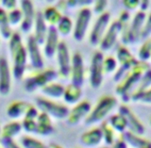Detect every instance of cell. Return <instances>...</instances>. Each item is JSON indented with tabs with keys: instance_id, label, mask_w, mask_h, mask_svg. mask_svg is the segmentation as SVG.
Returning a JSON list of instances; mask_svg holds the SVG:
<instances>
[{
	"instance_id": "cell-1",
	"label": "cell",
	"mask_w": 151,
	"mask_h": 148,
	"mask_svg": "<svg viewBox=\"0 0 151 148\" xmlns=\"http://www.w3.org/2000/svg\"><path fill=\"white\" fill-rule=\"evenodd\" d=\"M150 68V64L148 63L139 61V63L118 83L115 88V92L119 96H121L123 102L127 103L129 101L141 78H143L146 71H148Z\"/></svg>"
},
{
	"instance_id": "cell-2",
	"label": "cell",
	"mask_w": 151,
	"mask_h": 148,
	"mask_svg": "<svg viewBox=\"0 0 151 148\" xmlns=\"http://www.w3.org/2000/svg\"><path fill=\"white\" fill-rule=\"evenodd\" d=\"M9 48H11V53L13 60V75L15 78L21 79L27 64V50L23 45L21 37L18 33L12 34L11 42H9Z\"/></svg>"
},
{
	"instance_id": "cell-3",
	"label": "cell",
	"mask_w": 151,
	"mask_h": 148,
	"mask_svg": "<svg viewBox=\"0 0 151 148\" xmlns=\"http://www.w3.org/2000/svg\"><path fill=\"white\" fill-rule=\"evenodd\" d=\"M117 99L111 95H103L98 99L84 124L86 126H93L98 123L105 121L106 117L111 112V111L117 106Z\"/></svg>"
},
{
	"instance_id": "cell-4",
	"label": "cell",
	"mask_w": 151,
	"mask_h": 148,
	"mask_svg": "<svg viewBox=\"0 0 151 148\" xmlns=\"http://www.w3.org/2000/svg\"><path fill=\"white\" fill-rule=\"evenodd\" d=\"M116 60L117 63H119V67L113 75L112 79L114 82L119 83L127 75V74L129 73L139 63V60L132 55L129 49L124 45L118 46L116 50Z\"/></svg>"
},
{
	"instance_id": "cell-5",
	"label": "cell",
	"mask_w": 151,
	"mask_h": 148,
	"mask_svg": "<svg viewBox=\"0 0 151 148\" xmlns=\"http://www.w3.org/2000/svg\"><path fill=\"white\" fill-rule=\"evenodd\" d=\"M146 14L143 11H137L135 15L130 21L129 30H127V34L121 38V41L124 45H134L137 44L140 41V35L142 29H143L145 19H146Z\"/></svg>"
},
{
	"instance_id": "cell-6",
	"label": "cell",
	"mask_w": 151,
	"mask_h": 148,
	"mask_svg": "<svg viewBox=\"0 0 151 148\" xmlns=\"http://www.w3.org/2000/svg\"><path fill=\"white\" fill-rule=\"evenodd\" d=\"M58 72L48 68L46 70L38 71L36 74L29 76L26 80L25 88L27 92H34L37 89H42L47 84L53 82V80L58 78Z\"/></svg>"
},
{
	"instance_id": "cell-7",
	"label": "cell",
	"mask_w": 151,
	"mask_h": 148,
	"mask_svg": "<svg viewBox=\"0 0 151 148\" xmlns=\"http://www.w3.org/2000/svg\"><path fill=\"white\" fill-rule=\"evenodd\" d=\"M103 52L100 50L96 51L93 54L91 60V65H90V75L89 81L90 86L93 89H97L102 85L103 78H104V69H103V63H104Z\"/></svg>"
},
{
	"instance_id": "cell-8",
	"label": "cell",
	"mask_w": 151,
	"mask_h": 148,
	"mask_svg": "<svg viewBox=\"0 0 151 148\" xmlns=\"http://www.w3.org/2000/svg\"><path fill=\"white\" fill-rule=\"evenodd\" d=\"M36 104L42 112H45L56 119L67 118L70 112V109L65 105L59 104L47 98H37Z\"/></svg>"
},
{
	"instance_id": "cell-9",
	"label": "cell",
	"mask_w": 151,
	"mask_h": 148,
	"mask_svg": "<svg viewBox=\"0 0 151 148\" xmlns=\"http://www.w3.org/2000/svg\"><path fill=\"white\" fill-rule=\"evenodd\" d=\"M111 25V13L105 12L99 15L94 22L89 35V42L93 46L99 45L102 38L105 35L107 29Z\"/></svg>"
},
{
	"instance_id": "cell-10",
	"label": "cell",
	"mask_w": 151,
	"mask_h": 148,
	"mask_svg": "<svg viewBox=\"0 0 151 148\" xmlns=\"http://www.w3.org/2000/svg\"><path fill=\"white\" fill-rule=\"evenodd\" d=\"M92 15L93 11L89 7H84L79 9L73 30V37L77 42H81L84 39L92 20Z\"/></svg>"
},
{
	"instance_id": "cell-11",
	"label": "cell",
	"mask_w": 151,
	"mask_h": 148,
	"mask_svg": "<svg viewBox=\"0 0 151 148\" xmlns=\"http://www.w3.org/2000/svg\"><path fill=\"white\" fill-rule=\"evenodd\" d=\"M57 59H58L59 70L58 75L64 80L68 79L71 75V63H72V57L69 54V49L66 42L60 41L58 50H57Z\"/></svg>"
},
{
	"instance_id": "cell-12",
	"label": "cell",
	"mask_w": 151,
	"mask_h": 148,
	"mask_svg": "<svg viewBox=\"0 0 151 148\" xmlns=\"http://www.w3.org/2000/svg\"><path fill=\"white\" fill-rule=\"evenodd\" d=\"M122 24L118 21V20H114L111 23L110 27L107 29L105 35L102 38V40L99 44V48H100V51L105 52V51H109L111 50L113 46H114L115 42L118 39V37H121L122 34Z\"/></svg>"
},
{
	"instance_id": "cell-13",
	"label": "cell",
	"mask_w": 151,
	"mask_h": 148,
	"mask_svg": "<svg viewBox=\"0 0 151 148\" xmlns=\"http://www.w3.org/2000/svg\"><path fill=\"white\" fill-rule=\"evenodd\" d=\"M118 113L125 117L127 124V130L134 133L136 135L143 136L145 133V128L140 119L135 115V113L127 106V105H121L118 108Z\"/></svg>"
},
{
	"instance_id": "cell-14",
	"label": "cell",
	"mask_w": 151,
	"mask_h": 148,
	"mask_svg": "<svg viewBox=\"0 0 151 148\" xmlns=\"http://www.w3.org/2000/svg\"><path fill=\"white\" fill-rule=\"evenodd\" d=\"M92 105L88 100L80 101L71 109L67 119V124L70 126H77L80 122L85 121L92 111Z\"/></svg>"
},
{
	"instance_id": "cell-15",
	"label": "cell",
	"mask_w": 151,
	"mask_h": 148,
	"mask_svg": "<svg viewBox=\"0 0 151 148\" xmlns=\"http://www.w3.org/2000/svg\"><path fill=\"white\" fill-rule=\"evenodd\" d=\"M71 83L82 87L85 80V69L84 61L81 54L79 52H75L72 56L71 63Z\"/></svg>"
},
{
	"instance_id": "cell-16",
	"label": "cell",
	"mask_w": 151,
	"mask_h": 148,
	"mask_svg": "<svg viewBox=\"0 0 151 148\" xmlns=\"http://www.w3.org/2000/svg\"><path fill=\"white\" fill-rule=\"evenodd\" d=\"M27 50L32 67L37 71L44 70V60H42V57L39 48V45H38V42H36L33 35L28 37Z\"/></svg>"
},
{
	"instance_id": "cell-17",
	"label": "cell",
	"mask_w": 151,
	"mask_h": 148,
	"mask_svg": "<svg viewBox=\"0 0 151 148\" xmlns=\"http://www.w3.org/2000/svg\"><path fill=\"white\" fill-rule=\"evenodd\" d=\"M60 42V41H59V32L57 30V28L55 27H49L44 48L46 58L51 59L55 56V54H57Z\"/></svg>"
},
{
	"instance_id": "cell-18",
	"label": "cell",
	"mask_w": 151,
	"mask_h": 148,
	"mask_svg": "<svg viewBox=\"0 0 151 148\" xmlns=\"http://www.w3.org/2000/svg\"><path fill=\"white\" fill-rule=\"evenodd\" d=\"M22 12H23V21L21 23V29L24 32H28L35 22L36 13L33 8V3L30 1H22Z\"/></svg>"
},
{
	"instance_id": "cell-19",
	"label": "cell",
	"mask_w": 151,
	"mask_h": 148,
	"mask_svg": "<svg viewBox=\"0 0 151 148\" xmlns=\"http://www.w3.org/2000/svg\"><path fill=\"white\" fill-rule=\"evenodd\" d=\"M103 141V134L100 126L90 129L80 136V142L85 147H96L101 144Z\"/></svg>"
},
{
	"instance_id": "cell-20",
	"label": "cell",
	"mask_w": 151,
	"mask_h": 148,
	"mask_svg": "<svg viewBox=\"0 0 151 148\" xmlns=\"http://www.w3.org/2000/svg\"><path fill=\"white\" fill-rule=\"evenodd\" d=\"M11 90V72L6 59L0 58V93L6 95Z\"/></svg>"
},
{
	"instance_id": "cell-21",
	"label": "cell",
	"mask_w": 151,
	"mask_h": 148,
	"mask_svg": "<svg viewBox=\"0 0 151 148\" xmlns=\"http://www.w3.org/2000/svg\"><path fill=\"white\" fill-rule=\"evenodd\" d=\"M34 24H35V32H34L33 37L35 38V40L39 45H45L48 29H47L46 23L45 21V18H44V15H42V11L36 12Z\"/></svg>"
},
{
	"instance_id": "cell-22",
	"label": "cell",
	"mask_w": 151,
	"mask_h": 148,
	"mask_svg": "<svg viewBox=\"0 0 151 148\" xmlns=\"http://www.w3.org/2000/svg\"><path fill=\"white\" fill-rule=\"evenodd\" d=\"M121 136L131 148H151V142L143 136L136 135L129 130L121 134Z\"/></svg>"
},
{
	"instance_id": "cell-23",
	"label": "cell",
	"mask_w": 151,
	"mask_h": 148,
	"mask_svg": "<svg viewBox=\"0 0 151 148\" xmlns=\"http://www.w3.org/2000/svg\"><path fill=\"white\" fill-rule=\"evenodd\" d=\"M82 96L81 87L76 86L74 84H69L66 86L63 93V100L68 105H77L80 102V99Z\"/></svg>"
},
{
	"instance_id": "cell-24",
	"label": "cell",
	"mask_w": 151,
	"mask_h": 148,
	"mask_svg": "<svg viewBox=\"0 0 151 148\" xmlns=\"http://www.w3.org/2000/svg\"><path fill=\"white\" fill-rule=\"evenodd\" d=\"M52 132H53V125L50 116L45 112H41L37 118L36 133L41 136H46L51 134Z\"/></svg>"
},
{
	"instance_id": "cell-25",
	"label": "cell",
	"mask_w": 151,
	"mask_h": 148,
	"mask_svg": "<svg viewBox=\"0 0 151 148\" xmlns=\"http://www.w3.org/2000/svg\"><path fill=\"white\" fill-rule=\"evenodd\" d=\"M39 112L38 109L31 106L30 108L28 109L27 112L26 116L24 117L22 126L27 132L29 133H36V128H37V118L39 116Z\"/></svg>"
},
{
	"instance_id": "cell-26",
	"label": "cell",
	"mask_w": 151,
	"mask_h": 148,
	"mask_svg": "<svg viewBox=\"0 0 151 148\" xmlns=\"http://www.w3.org/2000/svg\"><path fill=\"white\" fill-rule=\"evenodd\" d=\"M31 105L23 101H14L9 106L7 109V113L9 117L12 119H17L22 116L25 117L28 109L30 108Z\"/></svg>"
},
{
	"instance_id": "cell-27",
	"label": "cell",
	"mask_w": 151,
	"mask_h": 148,
	"mask_svg": "<svg viewBox=\"0 0 151 148\" xmlns=\"http://www.w3.org/2000/svg\"><path fill=\"white\" fill-rule=\"evenodd\" d=\"M42 93H44L46 97L51 99H59L60 97H63L64 90L65 88L63 85L59 83L51 82L45 86L44 88H42Z\"/></svg>"
},
{
	"instance_id": "cell-28",
	"label": "cell",
	"mask_w": 151,
	"mask_h": 148,
	"mask_svg": "<svg viewBox=\"0 0 151 148\" xmlns=\"http://www.w3.org/2000/svg\"><path fill=\"white\" fill-rule=\"evenodd\" d=\"M42 15H44L45 21L46 25L49 27H55L58 26V24L63 18L61 12L59 11L56 7H47L45 9L42 11Z\"/></svg>"
},
{
	"instance_id": "cell-29",
	"label": "cell",
	"mask_w": 151,
	"mask_h": 148,
	"mask_svg": "<svg viewBox=\"0 0 151 148\" xmlns=\"http://www.w3.org/2000/svg\"><path fill=\"white\" fill-rule=\"evenodd\" d=\"M108 123L110 124V126L115 132L119 133V134H123L126 131H127V124L125 117L121 115L120 113L111 115L109 118Z\"/></svg>"
},
{
	"instance_id": "cell-30",
	"label": "cell",
	"mask_w": 151,
	"mask_h": 148,
	"mask_svg": "<svg viewBox=\"0 0 151 148\" xmlns=\"http://www.w3.org/2000/svg\"><path fill=\"white\" fill-rule=\"evenodd\" d=\"M100 128L103 134V141L105 142L107 147H111L113 142H115V131L112 129L108 121H104L100 124Z\"/></svg>"
},
{
	"instance_id": "cell-31",
	"label": "cell",
	"mask_w": 151,
	"mask_h": 148,
	"mask_svg": "<svg viewBox=\"0 0 151 148\" xmlns=\"http://www.w3.org/2000/svg\"><path fill=\"white\" fill-rule=\"evenodd\" d=\"M21 129H22V125L18 122H12L9 124H7V125L2 128L1 138L12 139L13 136H16L20 133Z\"/></svg>"
},
{
	"instance_id": "cell-32",
	"label": "cell",
	"mask_w": 151,
	"mask_h": 148,
	"mask_svg": "<svg viewBox=\"0 0 151 148\" xmlns=\"http://www.w3.org/2000/svg\"><path fill=\"white\" fill-rule=\"evenodd\" d=\"M56 28L61 36H68L74 30V24L68 16H63Z\"/></svg>"
},
{
	"instance_id": "cell-33",
	"label": "cell",
	"mask_w": 151,
	"mask_h": 148,
	"mask_svg": "<svg viewBox=\"0 0 151 148\" xmlns=\"http://www.w3.org/2000/svg\"><path fill=\"white\" fill-rule=\"evenodd\" d=\"M0 31H1L2 37L5 39H9L12 36L11 28H9L8 14L1 8H0Z\"/></svg>"
},
{
	"instance_id": "cell-34",
	"label": "cell",
	"mask_w": 151,
	"mask_h": 148,
	"mask_svg": "<svg viewBox=\"0 0 151 148\" xmlns=\"http://www.w3.org/2000/svg\"><path fill=\"white\" fill-rule=\"evenodd\" d=\"M149 60H151V38L143 42L138 51L139 61L148 63Z\"/></svg>"
},
{
	"instance_id": "cell-35",
	"label": "cell",
	"mask_w": 151,
	"mask_h": 148,
	"mask_svg": "<svg viewBox=\"0 0 151 148\" xmlns=\"http://www.w3.org/2000/svg\"><path fill=\"white\" fill-rule=\"evenodd\" d=\"M150 88H151V68L145 73V75H143V78H141L138 86H137V88L134 91V93H132V95L139 94Z\"/></svg>"
},
{
	"instance_id": "cell-36",
	"label": "cell",
	"mask_w": 151,
	"mask_h": 148,
	"mask_svg": "<svg viewBox=\"0 0 151 148\" xmlns=\"http://www.w3.org/2000/svg\"><path fill=\"white\" fill-rule=\"evenodd\" d=\"M117 60L115 58H113L111 56L106 57L104 59V63H103V69H104V74L106 75H110L113 74L117 71Z\"/></svg>"
},
{
	"instance_id": "cell-37",
	"label": "cell",
	"mask_w": 151,
	"mask_h": 148,
	"mask_svg": "<svg viewBox=\"0 0 151 148\" xmlns=\"http://www.w3.org/2000/svg\"><path fill=\"white\" fill-rule=\"evenodd\" d=\"M21 144L24 148H47L42 142L29 136H24L21 139Z\"/></svg>"
},
{
	"instance_id": "cell-38",
	"label": "cell",
	"mask_w": 151,
	"mask_h": 148,
	"mask_svg": "<svg viewBox=\"0 0 151 148\" xmlns=\"http://www.w3.org/2000/svg\"><path fill=\"white\" fill-rule=\"evenodd\" d=\"M151 38V12L146 16L145 22L140 35V41H146Z\"/></svg>"
},
{
	"instance_id": "cell-39",
	"label": "cell",
	"mask_w": 151,
	"mask_h": 148,
	"mask_svg": "<svg viewBox=\"0 0 151 148\" xmlns=\"http://www.w3.org/2000/svg\"><path fill=\"white\" fill-rule=\"evenodd\" d=\"M9 23L11 26H16L19 23H22L23 21V12L20 9H14L11 11L8 14Z\"/></svg>"
},
{
	"instance_id": "cell-40",
	"label": "cell",
	"mask_w": 151,
	"mask_h": 148,
	"mask_svg": "<svg viewBox=\"0 0 151 148\" xmlns=\"http://www.w3.org/2000/svg\"><path fill=\"white\" fill-rule=\"evenodd\" d=\"M130 100L133 102H142L145 104H151V88L139 94L132 95Z\"/></svg>"
},
{
	"instance_id": "cell-41",
	"label": "cell",
	"mask_w": 151,
	"mask_h": 148,
	"mask_svg": "<svg viewBox=\"0 0 151 148\" xmlns=\"http://www.w3.org/2000/svg\"><path fill=\"white\" fill-rule=\"evenodd\" d=\"M108 7V2L105 0H102V1H96L93 4V12L97 14V15H101V14L107 12L106 9Z\"/></svg>"
},
{
	"instance_id": "cell-42",
	"label": "cell",
	"mask_w": 151,
	"mask_h": 148,
	"mask_svg": "<svg viewBox=\"0 0 151 148\" xmlns=\"http://www.w3.org/2000/svg\"><path fill=\"white\" fill-rule=\"evenodd\" d=\"M123 6L126 8V11H134L140 6V1L137 0H125L123 1Z\"/></svg>"
},
{
	"instance_id": "cell-43",
	"label": "cell",
	"mask_w": 151,
	"mask_h": 148,
	"mask_svg": "<svg viewBox=\"0 0 151 148\" xmlns=\"http://www.w3.org/2000/svg\"><path fill=\"white\" fill-rule=\"evenodd\" d=\"M0 145L2 148H21L14 142L12 139H5V138L0 139Z\"/></svg>"
},
{
	"instance_id": "cell-44",
	"label": "cell",
	"mask_w": 151,
	"mask_h": 148,
	"mask_svg": "<svg viewBox=\"0 0 151 148\" xmlns=\"http://www.w3.org/2000/svg\"><path fill=\"white\" fill-rule=\"evenodd\" d=\"M109 148H129V145H127L126 141L123 139V137L120 135L118 138H116V140L113 142V144Z\"/></svg>"
},
{
	"instance_id": "cell-45",
	"label": "cell",
	"mask_w": 151,
	"mask_h": 148,
	"mask_svg": "<svg viewBox=\"0 0 151 148\" xmlns=\"http://www.w3.org/2000/svg\"><path fill=\"white\" fill-rule=\"evenodd\" d=\"M2 6L5 8L9 9V11H12V9H15V6H16V2L15 1H12V0H11V1H3L2 2Z\"/></svg>"
},
{
	"instance_id": "cell-46",
	"label": "cell",
	"mask_w": 151,
	"mask_h": 148,
	"mask_svg": "<svg viewBox=\"0 0 151 148\" xmlns=\"http://www.w3.org/2000/svg\"><path fill=\"white\" fill-rule=\"evenodd\" d=\"M150 5V2L149 1H140V11H143V12H145V11H147L148 9V7Z\"/></svg>"
},
{
	"instance_id": "cell-47",
	"label": "cell",
	"mask_w": 151,
	"mask_h": 148,
	"mask_svg": "<svg viewBox=\"0 0 151 148\" xmlns=\"http://www.w3.org/2000/svg\"><path fill=\"white\" fill-rule=\"evenodd\" d=\"M47 148H63L61 146L58 145V144H49L48 146H47Z\"/></svg>"
},
{
	"instance_id": "cell-48",
	"label": "cell",
	"mask_w": 151,
	"mask_h": 148,
	"mask_svg": "<svg viewBox=\"0 0 151 148\" xmlns=\"http://www.w3.org/2000/svg\"><path fill=\"white\" fill-rule=\"evenodd\" d=\"M1 132H2V130H1V127H0V137H1ZM1 139V138H0Z\"/></svg>"
},
{
	"instance_id": "cell-49",
	"label": "cell",
	"mask_w": 151,
	"mask_h": 148,
	"mask_svg": "<svg viewBox=\"0 0 151 148\" xmlns=\"http://www.w3.org/2000/svg\"><path fill=\"white\" fill-rule=\"evenodd\" d=\"M102 148H109V147H107V146H106V147H102Z\"/></svg>"
},
{
	"instance_id": "cell-50",
	"label": "cell",
	"mask_w": 151,
	"mask_h": 148,
	"mask_svg": "<svg viewBox=\"0 0 151 148\" xmlns=\"http://www.w3.org/2000/svg\"><path fill=\"white\" fill-rule=\"evenodd\" d=\"M150 126H151V119H150Z\"/></svg>"
},
{
	"instance_id": "cell-51",
	"label": "cell",
	"mask_w": 151,
	"mask_h": 148,
	"mask_svg": "<svg viewBox=\"0 0 151 148\" xmlns=\"http://www.w3.org/2000/svg\"><path fill=\"white\" fill-rule=\"evenodd\" d=\"M0 148H2V147H1V145H0Z\"/></svg>"
}]
</instances>
